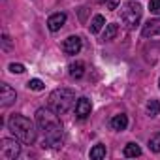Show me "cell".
<instances>
[{"label": "cell", "instance_id": "1", "mask_svg": "<svg viewBox=\"0 0 160 160\" xmlns=\"http://www.w3.org/2000/svg\"><path fill=\"white\" fill-rule=\"evenodd\" d=\"M36 124L43 132V147H60L62 145V122L58 113L49 108H40L36 111Z\"/></svg>", "mask_w": 160, "mask_h": 160}, {"label": "cell", "instance_id": "2", "mask_svg": "<svg viewBox=\"0 0 160 160\" xmlns=\"http://www.w3.org/2000/svg\"><path fill=\"white\" fill-rule=\"evenodd\" d=\"M8 128H10V132H12L17 139H21V141L27 143V145H30V143L36 141V128H34V122H32L30 119L23 117V115H12V117L8 119Z\"/></svg>", "mask_w": 160, "mask_h": 160}, {"label": "cell", "instance_id": "3", "mask_svg": "<svg viewBox=\"0 0 160 160\" xmlns=\"http://www.w3.org/2000/svg\"><path fill=\"white\" fill-rule=\"evenodd\" d=\"M75 102V92L72 89H57L51 92L49 96V108L55 109L58 115H64L66 111H70V108Z\"/></svg>", "mask_w": 160, "mask_h": 160}, {"label": "cell", "instance_id": "4", "mask_svg": "<svg viewBox=\"0 0 160 160\" xmlns=\"http://www.w3.org/2000/svg\"><path fill=\"white\" fill-rule=\"evenodd\" d=\"M141 13H143V10L138 2H126L121 10V19L126 28H136L141 21Z\"/></svg>", "mask_w": 160, "mask_h": 160}, {"label": "cell", "instance_id": "5", "mask_svg": "<svg viewBox=\"0 0 160 160\" xmlns=\"http://www.w3.org/2000/svg\"><path fill=\"white\" fill-rule=\"evenodd\" d=\"M21 154V145L17 139L12 138H4L0 141V158L2 160H13Z\"/></svg>", "mask_w": 160, "mask_h": 160}, {"label": "cell", "instance_id": "6", "mask_svg": "<svg viewBox=\"0 0 160 160\" xmlns=\"http://www.w3.org/2000/svg\"><path fill=\"white\" fill-rule=\"evenodd\" d=\"M15 98H17L15 89H12V87H10V85H6V83L0 87V106H2V108L12 106V104L15 102Z\"/></svg>", "mask_w": 160, "mask_h": 160}, {"label": "cell", "instance_id": "7", "mask_svg": "<svg viewBox=\"0 0 160 160\" xmlns=\"http://www.w3.org/2000/svg\"><path fill=\"white\" fill-rule=\"evenodd\" d=\"M81 38L79 36H70V38H66L64 40V43H62V51L66 53V55H77L79 51H81Z\"/></svg>", "mask_w": 160, "mask_h": 160}, {"label": "cell", "instance_id": "8", "mask_svg": "<svg viewBox=\"0 0 160 160\" xmlns=\"http://www.w3.org/2000/svg\"><path fill=\"white\" fill-rule=\"evenodd\" d=\"M91 109H92V106H91V100L89 98H79L77 102H75V115H77V119H87L89 115H91Z\"/></svg>", "mask_w": 160, "mask_h": 160}, {"label": "cell", "instance_id": "9", "mask_svg": "<svg viewBox=\"0 0 160 160\" xmlns=\"http://www.w3.org/2000/svg\"><path fill=\"white\" fill-rule=\"evenodd\" d=\"M64 23H66V13H62V12L53 13V15L47 19V27H49L51 32H58V30L64 27Z\"/></svg>", "mask_w": 160, "mask_h": 160}, {"label": "cell", "instance_id": "10", "mask_svg": "<svg viewBox=\"0 0 160 160\" xmlns=\"http://www.w3.org/2000/svg\"><path fill=\"white\" fill-rule=\"evenodd\" d=\"M141 34H143L145 38L160 36V17H156V19H151V21H147V23H145V27H143V30H141Z\"/></svg>", "mask_w": 160, "mask_h": 160}, {"label": "cell", "instance_id": "11", "mask_svg": "<svg viewBox=\"0 0 160 160\" xmlns=\"http://www.w3.org/2000/svg\"><path fill=\"white\" fill-rule=\"evenodd\" d=\"M111 128L113 130H117V132H121V130H126V126H128V117L126 115H115L113 119H111Z\"/></svg>", "mask_w": 160, "mask_h": 160}, {"label": "cell", "instance_id": "12", "mask_svg": "<svg viewBox=\"0 0 160 160\" xmlns=\"http://www.w3.org/2000/svg\"><path fill=\"white\" fill-rule=\"evenodd\" d=\"M83 73H85V62L75 60V62L70 64V75H72L73 79H81Z\"/></svg>", "mask_w": 160, "mask_h": 160}, {"label": "cell", "instance_id": "13", "mask_svg": "<svg viewBox=\"0 0 160 160\" xmlns=\"http://www.w3.org/2000/svg\"><path fill=\"white\" fill-rule=\"evenodd\" d=\"M122 154H124L126 158H136V156H139V154H141V147H139L138 143H128V145L124 147Z\"/></svg>", "mask_w": 160, "mask_h": 160}, {"label": "cell", "instance_id": "14", "mask_svg": "<svg viewBox=\"0 0 160 160\" xmlns=\"http://www.w3.org/2000/svg\"><path fill=\"white\" fill-rule=\"evenodd\" d=\"M117 32H119V27H117L115 23H109V25L106 27V30H104L102 40H104V42H111V40L117 36Z\"/></svg>", "mask_w": 160, "mask_h": 160}, {"label": "cell", "instance_id": "15", "mask_svg": "<svg viewBox=\"0 0 160 160\" xmlns=\"http://www.w3.org/2000/svg\"><path fill=\"white\" fill-rule=\"evenodd\" d=\"M104 25H106V19H104L102 15H94V19L91 21V32H92V34H98V32L104 28Z\"/></svg>", "mask_w": 160, "mask_h": 160}, {"label": "cell", "instance_id": "16", "mask_svg": "<svg viewBox=\"0 0 160 160\" xmlns=\"http://www.w3.org/2000/svg\"><path fill=\"white\" fill-rule=\"evenodd\" d=\"M91 158L92 160H102L106 158V145H94L91 149Z\"/></svg>", "mask_w": 160, "mask_h": 160}, {"label": "cell", "instance_id": "17", "mask_svg": "<svg viewBox=\"0 0 160 160\" xmlns=\"http://www.w3.org/2000/svg\"><path fill=\"white\" fill-rule=\"evenodd\" d=\"M160 113V102L158 100H149L147 102V115L149 117H156Z\"/></svg>", "mask_w": 160, "mask_h": 160}, {"label": "cell", "instance_id": "18", "mask_svg": "<svg viewBox=\"0 0 160 160\" xmlns=\"http://www.w3.org/2000/svg\"><path fill=\"white\" fill-rule=\"evenodd\" d=\"M149 149L152 152H160V134H152L149 138Z\"/></svg>", "mask_w": 160, "mask_h": 160}, {"label": "cell", "instance_id": "19", "mask_svg": "<svg viewBox=\"0 0 160 160\" xmlns=\"http://www.w3.org/2000/svg\"><path fill=\"white\" fill-rule=\"evenodd\" d=\"M27 87L30 89V91H43L45 89V85H43V81H42V79H30V81L27 83Z\"/></svg>", "mask_w": 160, "mask_h": 160}, {"label": "cell", "instance_id": "20", "mask_svg": "<svg viewBox=\"0 0 160 160\" xmlns=\"http://www.w3.org/2000/svg\"><path fill=\"white\" fill-rule=\"evenodd\" d=\"M98 4H106V8L108 10H117V6H119V0H96Z\"/></svg>", "mask_w": 160, "mask_h": 160}, {"label": "cell", "instance_id": "21", "mask_svg": "<svg viewBox=\"0 0 160 160\" xmlns=\"http://www.w3.org/2000/svg\"><path fill=\"white\" fill-rule=\"evenodd\" d=\"M149 10H151V13L158 15L160 13V0H151V2H149Z\"/></svg>", "mask_w": 160, "mask_h": 160}, {"label": "cell", "instance_id": "22", "mask_svg": "<svg viewBox=\"0 0 160 160\" xmlns=\"http://www.w3.org/2000/svg\"><path fill=\"white\" fill-rule=\"evenodd\" d=\"M10 72H12V73H23V72H25V66L13 62V64H10Z\"/></svg>", "mask_w": 160, "mask_h": 160}, {"label": "cell", "instance_id": "23", "mask_svg": "<svg viewBox=\"0 0 160 160\" xmlns=\"http://www.w3.org/2000/svg\"><path fill=\"white\" fill-rule=\"evenodd\" d=\"M2 42H4V49H10V38H8L6 34L2 36Z\"/></svg>", "mask_w": 160, "mask_h": 160}, {"label": "cell", "instance_id": "24", "mask_svg": "<svg viewBox=\"0 0 160 160\" xmlns=\"http://www.w3.org/2000/svg\"><path fill=\"white\" fill-rule=\"evenodd\" d=\"M158 87H160V85H158Z\"/></svg>", "mask_w": 160, "mask_h": 160}]
</instances>
